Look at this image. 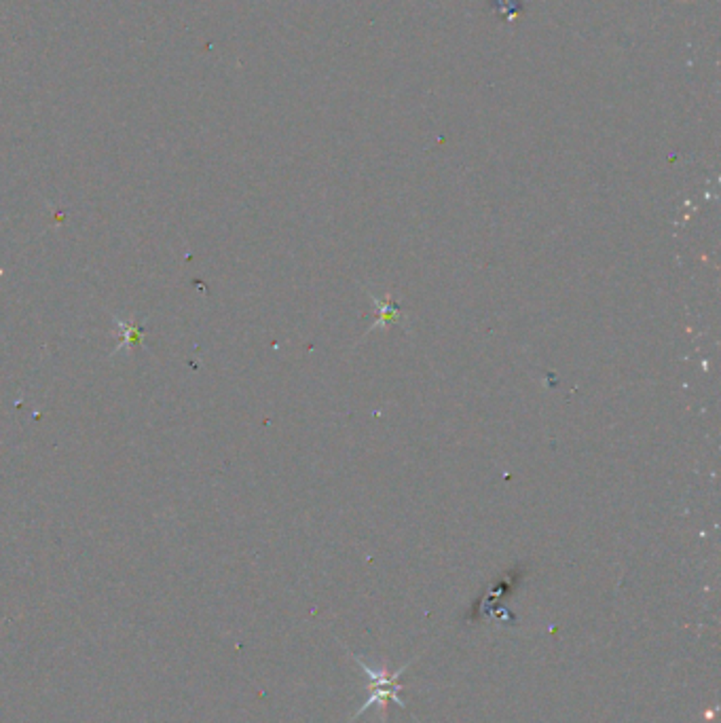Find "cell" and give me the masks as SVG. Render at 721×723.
Returning <instances> with one entry per match:
<instances>
[{
    "mask_svg": "<svg viewBox=\"0 0 721 723\" xmlns=\"http://www.w3.org/2000/svg\"><path fill=\"white\" fill-rule=\"evenodd\" d=\"M356 660H358V664L364 668V673L368 675V679L372 681V696L364 702L360 713H364L366 709H370L372 705L385 707L387 700H393L396 705L404 707V700H402V696H400V685H398V677H400L402 671H400V673H393V675H387L385 671H372L370 666H366V664L362 662L360 658H356Z\"/></svg>",
    "mask_w": 721,
    "mask_h": 723,
    "instance_id": "cell-1",
    "label": "cell"
}]
</instances>
